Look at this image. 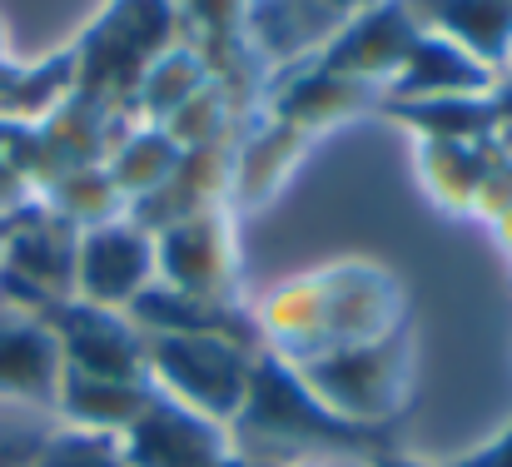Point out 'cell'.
I'll return each mask as SVG.
<instances>
[{
	"instance_id": "3957f363",
	"label": "cell",
	"mask_w": 512,
	"mask_h": 467,
	"mask_svg": "<svg viewBox=\"0 0 512 467\" xmlns=\"http://www.w3.org/2000/svg\"><path fill=\"white\" fill-rule=\"evenodd\" d=\"M254 383V353L229 333L150 338V388L224 428L239 423Z\"/></svg>"
},
{
	"instance_id": "7a4b0ae2",
	"label": "cell",
	"mask_w": 512,
	"mask_h": 467,
	"mask_svg": "<svg viewBox=\"0 0 512 467\" xmlns=\"http://www.w3.org/2000/svg\"><path fill=\"white\" fill-rule=\"evenodd\" d=\"M294 373L329 418H339L343 428H368L398 413L413 373V348L403 333H388L373 343H353V348L319 353L309 363H294Z\"/></svg>"
},
{
	"instance_id": "f1b7e54d",
	"label": "cell",
	"mask_w": 512,
	"mask_h": 467,
	"mask_svg": "<svg viewBox=\"0 0 512 467\" xmlns=\"http://www.w3.org/2000/svg\"><path fill=\"white\" fill-rule=\"evenodd\" d=\"M508 60H512V55H508Z\"/></svg>"
},
{
	"instance_id": "30bf717a",
	"label": "cell",
	"mask_w": 512,
	"mask_h": 467,
	"mask_svg": "<svg viewBox=\"0 0 512 467\" xmlns=\"http://www.w3.org/2000/svg\"><path fill=\"white\" fill-rule=\"evenodd\" d=\"M75 229L60 224L50 209H40L35 219H15V229L0 244V269L30 289H40L45 299L65 304L75 294Z\"/></svg>"
},
{
	"instance_id": "4fadbf2b",
	"label": "cell",
	"mask_w": 512,
	"mask_h": 467,
	"mask_svg": "<svg viewBox=\"0 0 512 467\" xmlns=\"http://www.w3.org/2000/svg\"><path fill=\"white\" fill-rule=\"evenodd\" d=\"M150 398H155L150 383H115V378H80V373H65V378H60L55 413L65 418V428L120 438V433L150 408Z\"/></svg>"
},
{
	"instance_id": "277c9868",
	"label": "cell",
	"mask_w": 512,
	"mask_h": 467,
	"mask_svg": "<svg viewBox=\"0 0 512 467\" xmlns=\"http://www.w3.org/2000/svg\"><path fill=\"white\" fill-rule=\"evenodd\" d=\"M45 323L60 338L65 373L115 378V383H150V338L130 323V313L65 299V304H55L45 313Z\"/></svg>"
},
{
	"instance_id": "83f0119b",
	"label": "cell",
	"mask_w": 512,
	"mask_h": 467,
	"mask_svg": "<svg viewBox=\"0 0 512 467\" xmlns=\"http://www.w3.org/2000/svg\"><path fill=\"white\" fill-rule=\"evenodd\" d=\"M0 55H5V25H0Z\"/></svg>"
},
{
	"instance_id": "5b68a950",
	"label": "cell",
	"mask_w": 512,
	"mask_h": 467,
	"mask_svg": "<svg viewBox=\"0 0 512 467\" xmlns=\"http://www.w3.org/2000/svg\"><path fill=\"white\" fill-rule=\"evenodd\" d=\"M155 234H145L130 214L95 224L75 239V294L80 304L125 313L155 284Z\"/></svg>"
},
{
	"instance_id": "e0dca14e",
	"label": "cell",
	"mask_w": 512,
	"mask_h": 467,
	"mask_svg": "<svg viewBox=\"0 0 512 467\" xmlns=\"http://www.w3.org/2000/svg\"><path fill=\"white\" fill-rule=\"evenodd\" d=\"M40 194H45V209H50L60 224H70L75 234H85V229H95V224H110V219H125V214H130V199L115 189V179H110L105 164L75 169V174L55 179V184L40 189Z\"/></svg>"
},
{
	"instance_id": "5bb4252c",
	"label": "cell",
	"mask_w": 512,
	"mask_h": 467,
	"mask_svg": "<svg viewBox=\"0 0 512 467\" xmlns=\"http://www.w3.org/2000/svg\"><path fill=\"white\" fill-rule=\"evenodd\" d=\"M398 120H408L423 145H493L503 115L493 95H443V100H403L393 105Z\"/></svg>"
},
{
	"instance_id": "7402d4cb",
	"label": "cell",
	"mask_w": 512,
	"mask_h": 467,
	"mask_svg": "<svg viewBox=\"0 0 512 467\" xmlns=\"http://www.w3.org/2000/svg\"><path fill=\"white\" fill-rule=\"evenodd\" d=\"M50 433L45 428H30V423H10L0 418V467H30V458L40 453Z\"/></svg>"
},
{
	"instance_id": "44dd1931",
	"label": "cell",
	"mask_w": 512,
	"mask_h": 467,
	"mask_svg": "<svg viewBox=\"0 0 512 467\" xmlns=\"http://www.w3.org/2000/svg\"><path fill=\"white\" fill-rule=\"evenodd\" d=\"M30 467H130L120 453V438L105 433H80V428H60L40 443V453Z\"/></svg>"
},
{
	"instance_id": "484cf974",
	"label": "cell",
	"mask_w": 512,
	"mask_h": 467,
	"mask_svg": "<svg viewBox=\"0 0 512 467\" xmlns=\"http://www.w3.org/2000/svg\"><path fill=\"white\" fill-rule=\"evenodd\" d=\"M15 75H20V65H10V60L0 55V95L10 90V80H15Z\"/></svg>"
},
{
	"instance_id": "d6986e66",
	"label": "cell",
	"mask_w": 512,
	"mask_h": 467,
	"mask_svg": "<svg viewBox=\"0 0 512 467\" xmlns=\"http://www.w3.org/2000/svg\"><path fill=\"white\" fill-rule=\"evenodd\" d=\"M209 85V70H204V55L199 50H165L160 60L145 65L140 85H135V110L150 120V125H165L184 100H194L199 90Z\"/></svg>"
},
{
	"instance_id": "4316f807",
	"label": "cell",
	"mask_w": 512,
	"mask_h": 467,
	"mask_svg": "<svg viewBox=\"0 0 512 467\" xmlns=\"http://www.w3.org/2000/svg\"><path fill=\"white\" fill-rule=\"evenodd\" d=\"M10 140H15V125L0 120V159H5V150H10Z\"/></svg>"
},
{
	"instance_id": "9a60e30c",
	"label": "cell",
	"mask_w": 512,
	"mask_h": 467,
	"mask_svg": "<svg viewBox=\"0 0 512 467\" xmlns=\"http://www.w3.org/2000/svg\"><path fill=\"white\" fill-rule=\"evenodd\" d=\"M304 145H309L304 130H294V125H284V120L264 125L254 140H244V145L234 150V184H229V194L244 199V204L269 199V194L289 179V169L299 164Z\"/></svg>"
},
{
	"instance_id": "ffe728a7",
	"label": "cell",
	"mask_w": 512,
	"mask_h": 467,
	"mask_svg": "<svg viewBox=\"0 0 512 467\" xmlns=\"http://www.w3.org/2000/svg\"><path fill=\"white\" fill-rule=\"evenodd\" d=\"M488 145H423V184L443 209H478Z\"/></svg>"
},
{
	"instance_id": "2e32d148",
	"label": "cell",
	"mask_w": 512,
	"mask_h": 467,
	"mask_svg": "<svg viewBox=\"0 0 512 467\" xmlns=\"http://www.w3.org/2000/svg\"><path fill=\"white\" fill-rule=\"evenodd\" d=\"M368 100H373V85L343 80V75H334V70L314 65V70H304V75L279 95L274 120H284V125H294V130L309 135V130L334 125V120H343V115H358Z\"/></svg>"
},
{
	"instance_id": "8fae6325",
	"label": "cell",
	"mask_w": 512,
	"mask_h": 467,
	"mask_svg": "<svg viewBox=\"0 0 512 467\" xmlns=\"http://www.w3.org/2000/svg\"><path fill=\"white\" fill-rule=\"evenodd\" d=\"M498 70L483 65L478 55H468L463 45L423 30V40L413 45V55L403 60V70L388 80L383 100L403 105V100H443V95H493Z\"/></svg>"
},
{
	"instance_id": "7c38bea8",
	"label": "cell",
	"mask_w": 512,
	"mask_h": 467,
	"mask_svg": "<svg viewBox=\"0 0 512 467\" xmlns=\"http://www.w3.org/2000/svg\"><path fill=\"white\" fill-rule=\"evenodd\" d=\"M418 20L478 55L483 65H503L512 55V0H413Z\"/></svg>"
},
{
	"instance_id": "ac0fdd59",
	"label": "cell",
	"mask_w": 512,
	"mask_h": 467,
	"mask_svg": "<svg viewBox=\"0 0 512 467\" xmlns=\"http://www.w3.org/2000/svg\"><path fill=\"white\" fill-rule=\"evenodd\" d=\"M179 159H184V150L174 145L160 125H140V130H130V135L115 145V155L105 159V169H110L115 189L135 204V199L155 194V189L170 179L174 169H179Z\"/></svg>"
},
{
	"instance_id": "52a82bcc",
	"label": "cell",
	"mask_w": 512,
	"mask_h": 467,
	"mask_svg": "<svg viewBox=\"0 0 512 467\" xmlns=\"http://www.w3.org/2000/svg\"><path fill=\"white\" fill-rule=\"evenodd\" d=\"M155 274H160V284H170L199 304L229 309V294H234V279H239L229 214L209 209V214H194V219H179L170 229H160L155 234Z\"/></svg>"
},
{
	"instance_id": "8992f818",
	"label": "cell",
	"mask_w": 512,
	"mask_h": 467,
	"mask_svg": "<svg viewBox=\"0 0 512 467\" xmlns=\"http://www.w3.org/2000/svg\"><path fill=\"white\" fill-rule=\"evenodd\" d=\"M423 20L413 10V0H373L363 5L358 15H348L339 30L329 35L319 65L334 70L343 80H358V85H383L403 70V60L413 55V45L423 40Z\"/></svg>"
},
{
	"instance_id": "ba28073f",
	"label": "cell",
	"mask_w": 512,
	"mask_h": 467,
	"mask_svg": "<svg viewBox=\"0 0 512 467\" xmlns=\"http://www.w3.org/2000/svg\"><path fill=\"white\" fill-rule=\"evenodd\" d=\"M120 453L130 467H219L234 453V428L155 393L150 408L120 433Z\"/></svg>"
},
{
	"instance_id": "6da1fadb",
	"label": "cell",
	"mask_w": 512,
	"mask_h": 467,
	"mask_svg": "<svg viewBox=\"0 0 512 467\" xmlns=\"http://www.w3.org/2000/svg\"><path fill=\"white\" fill-rule=\"evenodd\" d=\"M398 318H403V289L393 274L373 264H329L319 274L279 284L259 304V333L274 358L309 363L319 353L398 333Z\"/></svg>"
},
{
	"instance_id": "9c48e42d",
	"label": "cell",
	"mask_w": 512,
	"mask_h": 467,
	"mask_svg": "<svg viewBox=\"0 0 512 467\" xmlns=\"http://www.w3.org/2000/svg\"><path fill=\"white\" fill-rule=\"evenodd\" d=\"M60 378H65V358L55 328L45 318L0 313V403L55 413Z\"/></svg>"
},
{
	"instance_id": "d4e9b609",
	"label": "cell",
	"mask_w": 512,
	"mask_h": 467,
	"mask_svg": "<svg viewBox=\"0 0 512 467\" xmlns=\"http://www.w3.org/2000/svg\"><path fill=\"white\" fill-rule=\"evenodd\" d=\"M493 224H498V239H503V244H512V204L498 214V219H493Z\"/></svg>"
},
{
	"instance_id": "cb8c5ba5",
	"label": "cell",
	"mask_w": 512,
	"mask_h": 467,
	"mask_svg": "<svg viewBox=\"0 0 512 467\" xmlns=\"http://www.w3.org/2000/svg\"><path fill=\"white\" fill-rule=\"evenodd\" d=\"M463 467H512V428L498 438V443H488L478 458H468Z\"/></svg>"
},
{
	"instance_id": "603a6c76",
	"label": "cell",
	"mask_w": 512,
	"mask_h": 467,
	"mask_svg": "<svg viewBox=\"0 0 512 467\" xmlns=\"http://www.w3.org/2000/svg\"><path fill=\"white\" fill-rule=\"evenodd\" d=\"M30 194H35V184L10 159H0V214H20L30 204Z\"/></svg>"
}]
</instances>
